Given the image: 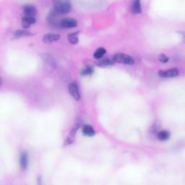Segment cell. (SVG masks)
I'll return each mask as SVG.
<instances>
[{
	"mask_svg": "<svg viewBox=\"0 0 185 185\" xmlns=\"http://www.w3.org/2000/svg\"><path fill=\"white\" fill-rule=\"evenodd\" d=\"M69 92H70V94L73 96V97L75 98V100H79L81 98V95H80L79 88L78 86L75 83H71L69 85Z\"/></svg>",
	"mask_w": 185,
	"mask_h": 185,
	"instance_id": "obj_4",
	"label": "cell"
},
{
	"mask_svg": "<svg viewBox=\"0 0 185 185\" xmlns=\"http://www.w3.org/2000/svg\"><path fill=\"white\" fill-rule=\"evenodd\" d=\"M158 138L161 141H166L170 138V133L166 130H163L158 132Z\"/></svg>",
	"mask_w": 185,
	"mask_h": 185,
	"instance_id": "obj_12",
	"label": "cell"
},
{
	"mask_svg": "<svg viewBox=\"0 0 185 185\" xmlns=\"http://www.w3.org/2000/svg\"><path fill=\"white\" fill-rule=\"evenodd\" d=\"M20 166L22 169H26L28 167V153L26 152H23L22 153L21 155H20Z\"/></svg>",
	"mask_w": 185,
	"mask_h": 185,
	"instance_id": "obj_9",
	"label": "cell"
},
{
	"mask_svg": "<svg viewBox=\"0 0 185 185\" xmlns=\"http://www.w3.org/2000/svg\"><path fill=\"white\" fill-rule=\"evenodd\" d=\"M113 61L118 63H123L124 65H132L135 64V59L129 55L124 54H117L113 57Z\"/></svg>",
	"mask_w": 185,
	"mask_h": 185,
	"instance_id": "obj_2",
	"label": "cell"
},
{
	"mask_svg": "<svg viewBox=\"0 0 185 185\" xmlns=\"http://www.w3.org/2000/svg\"><path fill=\"white\" fill-rule=\"evenodd\" d=\"M93 73V67H90V66H88V67H85V69H83L81 72V74L83 76H86V75H90Z\"/></svg>",
	"mask_w": 185,
	"mask_h": 185,
	"instance_id": "obj_17",
	"label": "cell"
},
{
	"mask_svg": "<svg viewBox=\"0 0 185 185\" xmlns=\"http://www.w3.org/2000/svg\"><path fill=\"white\" fill-rule=\"evenodd\" d=\"M106 50L104 48H99L96 51V52L94 53V58L95 59H100L102 58V57L106 54Z\"/></svg>",
	"mask_w": 185,
	"mask_h": 185,
	"instance_id": "obj_13",
	"label": "cell"
},
{
	"mask_svg": "<svg viewBox=\"0 0 185 185\" xmlns=\"http://www.w3.org/2000/svg\"><path fill=\"white\" fill-rule=\"evenodd\" d=\"M68 41L71 44H77L78 42V37H77V34L76 33H71L68 36Z\"/></svg>",
	"mask_w": 185,
	"mask_h": 185,
	"instance_id": "obj_14",
	"label": "cell"
},
{
	"mask_svg": "<svg viewBox=\"0 0 185 185\" xmlns=\"http://www.w3.org/2000/svg\"><path fill=\"white\" fill-rule=\"evenodd\" d=\"M72 5L69 2H57L54 5V11L57 14H66L70 12Z\"/></svg>",
	"mask_w": 185,
	"mask_h": 185,
	"instance_id": "obj_1",
	"label": "cell"
},
{
	"mask_svg": "<svg viewBox=\"0 0 185 185\" xmlns=\"http://www.w3.org/2000/svg\"><path fill=\"white\" fill-rule=\"evenodd\" d=\"M36 22V18L33 17H28V16H24L22 19V26L25 28H28L30 27L33 24Z\"/></svg>",
	"mask_w": 185,
	"mask_h": 185,
	"instance_id": "obj_8",
	"label": "cell"
},
{
	"mask_svg": "<svg viewBox=\"0 0 185 185\" xmlns=\"http://www.w3.org/2000/svg\"><path fill=\"white\" fill-rule=\"evenodd\" d=\"M113 62L114 61L110 60V59H104V60H102L99 61V62L97 63V65L98 66H100V67H107V66H110V65H113Z\"/></svg>",
	"mask_w": 185,
	"mask_h": 185,
	"instance_id": "obj_16",
	"label": "cell"
},
{
	"mask_svg": "<svg viewBox=\"0 0 185 185\" xmlns=\"http://www.w3.org/2000/svg\"><path fill=\"white\" fill-rule=\"evenodd\" d=\"M24 12L26 16L34 18L37 13L36 8L33 5H26L24 7Z\"/></svg>",
	"mask_w": 185,
	"mask_h": 185,
	"instance_id": "obj_7",
	"label": "cell"
},
{
	"mask_svg": "<svg viewBox=\"0 0 185 185\" xmlns=\"http://www.w3.org/2000/svg\"><path fill=\"white\" fill-rule=\"evenodd\" d=\"M31 35V33L26 30H18L15 33V36L16 37H25V36H28Z\"/></svg>",
	"mask_w": 185,
	"mask_h": 185,
	"instance_id": "obj_15",
	"label": "cell"
},
{
	"mask_svg": "<svg viewBox=\"0 0 185 185\" xmlns=\"http://www.w3.org/2000/svg\"><path fill=\"white\" fill-rule=\"evenodd\" d=\"M60 25L61 27L69 28L76 27L77 25V22L75 20L72 19V18H67V19H64L61 20Z\"/></svg>",
	"mask_w": 185,
	"mask_h": 185,
	"instance_id": "obj_5",
	"label": "cell"
},
{
	"mask_svg": "<svg viewBox=\"0 0 185 185\" xmlns=\"http://www.w3.org/2000/svg\"><path fill=\"white\" fill-rule=\"evenodd\" d=\"M179 72L177 69H170L168 70H161L158 72V75L162 77H177Z\"/></svg>",
	"mask_w": 185,
	"mask_h": 185,
	"instance_id": "obj_3",
	"label": "cell"
},
{
	"mask_svg": "<svg viewBox=\"0 0 185 185\" xmlns=\"http://www.w3.org/2000/svg\"><path fill=\"white\" fill-rule=\"evenodd\" d=\"M60 39V36L56 33H48L46 34L43 38V41L45 43H51L57 41Z\"/></svg>",
	"mask_w": 185,
	"mask_h": 185,
	"instance_id": "obj_6",
	"label": "cell"
},
{
	"mask_svg": "<svg viewBox=\"0 0 185 185\" xmlns=\"http://www.w3.org/2000/svg\"><path fill=\"white\" fill-rule=\"evenodd\" d=\"M132 12L134 14H139L142 12L141 4L140 1H135L133 2L132 6Z\"/></svg>",
	"mask_w": 185,
	"mask_h": 185,
	"instance_id": "obj_11",
	"label": "cell"
},
{
	"mask_svg": "<svg viewBox=\"0 0 185 185\" xmlns=\"http://www.w3.org/2000/svg\"><path fill=\"white\" fill-rule=\"evenodd\" d=\"M158 59H159V61H161V62L166 63L168 61V57H166V55L164 54H161L159 56V57H158Z\"/></svg>",
	"mask_w": 185,
	"mask_h": 185,
	"instance_id": "obj_18",
	"label": "cell"
},
{
	"mask_svg": "<svg viewBox=\"0 0 185 185\" xmlns=\"http://www.w3.org/2000/svg\"><path fill=\"white\" fill-rule=\"evenodd\" d=\"M83 133L85 136L92 137L95 135V130L90 125H85L83 127Z\"/></svg>",
	"mask_w": 185,
	"mask_h": 185,
	"instance_id": "obj_10",
	"label": "cell"
}]
</instances>
